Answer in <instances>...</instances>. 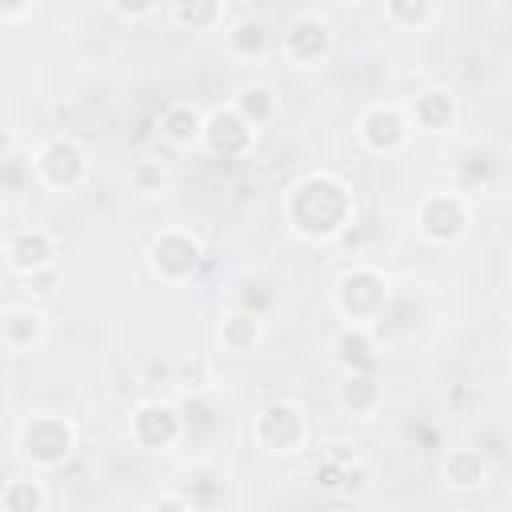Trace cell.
<instances>
[{"mask_svg":"<svg viewBox=\"0 0 512 512\" xmlns=\"http://www.w3.org/2000/svg\"><path fill=\"white\" fill-rule=\"evenodd\" d=\"M252 440L268 456H296L308 444V416L292 400H268L252 416Z\"/></svg>","mask_w":512,"mask_h":512,"instance_id":"4","label":"cell"},{"mask_svg":"<svg viewBox=\"0 0 512 512\" xmlns=\"http://www.w3.org/2000/svg\"><path fill=\"white\" fill-rule=\"evenodd\" d=\"M408 136H412V124L404 116V104L376 100V104H368L356 116V140L372 156H396V152H404L408 148Z\"/></svg>","mask_w":512,"mask_h":512,"instance_id":"8","label":"cell"},{"mask_svg":"<svg viewBox=\"0 0 512 512\" xmlns=\"http://www.w3.org/2000/svg\"><path fill=\"white\" fill-rule=\"evenodd\" d=\"M436 16V0H384V20L400 32H420Z\"/></svg>","mask_w":512,"mask_h":512,"instance_id":"24","label":"cell"},{"mask_svg":"<svg viewBox=\"0 0 512 512\" xmlns=\"http://www.w3.org/2000/svg\"><path fill=\"white\" fill-rule=\"evenodd\" d=\"M76 424L60 412H36L24 420L20 428V456L36 468V472H56L76 456Z\"/></svg>","mask_w":512,"mask_h":512,"instance_id":"2","label":"cell"},{"mask_svg":"<svg viewBox=\"0 0 512 512\" xmlns=\"http://www.w3.org/2000/svg\"><path fill=\"white\" fill-rule=\"evenodd\" d=\"M468 224H472V208L452 188H432L416 204V232H420L424 244L448 248L468 232Z\"/></svg>","mask_w":512,"mask_h":512,"instance_id":"5","label":"cell"},{"mask_svg":"<svg viewBox=\"0 0 512 512\" xmlns=\"http://www.w3.org/2000/svg\"><path fill=\"white\" fill-rule=\"evenodd\" d=\"M332 356L344 372H368L376 368V340H372V324H344L332 336Z\"/></svg>","mask_w":512,"mask_h":512,"instance_id":"18","label":"cell"},{"mask_svg":"<svg viewBox=\"0 0 512 512\" xmlns=\"http://www.w3.org/2000/svg\"><path fill=\"white\" fill-rule=\"evenodd\" d=\"M20 280H24V292H28L32 300H48V296L56 292V284H60V268L48 264V268H36V272H28V276H20Z\"/></svg>","mask_w":512,"mask_h":512,"instance_id":"25","label":"cell"},{"mask_svg":"<svg viewBox=\"0 0 512 512\" xmlns=\"http://www.w3.org/2000/svg\"><path fill=\"white\" fill-rule=\"evenodd\" d=\"M224 48H228V56L240 60V64H256V60H264L268 48H272L264 20H256V16L232 20V24L224 28Z\"/></svg>","mask_w":512,"mask_h":512,"instance_id":"19","label":"cell"},{"mask_svg":"<svg viewBox=\"0 0 512 512\" xmlns=\"http://www.w3.org/2000/svg\"><path fill=\"white\" fill-rule=\"evenodd\" d=\"M12 156V136H8V128H0V160H8Z\"/></svg>","mask_w":512,"mask_h":512,"instance_id":"29","label":"cell"},{"mask_svg":"<svg viewBox=\"0 0 512 512\" xmlns=\"http://www.w3.org/2000/svg\"><path fill=\"white\" fill-rule=\"evenodd\" d=\"M32 176L36 184L52 188V192H72L88 180V152L80 140L72 136H52L36 148L32 156Z\"/></svg>","mask_w":512,"mask_h":512,"instance_id":"6","label":"cell"},{"mask_svg":"<svg viewBox=\"0 0 512 512\" xmlns=\"http://www.w3.org/2000/svg\"><path fill=\"white\" fill-rule=\"evenodd\" d=\"M200 260H204V244L188 228H160L148 244V268L164 284H188Z\"/></svg>","mask_w":512,"mask_h":512,"instance_id":"7","label":"cell"},{"mask_svg":"<svg viewBox=\"0 0 512 512\" xmlns=\"http://www.w3.org/2000/svg\"><path fill=\"white\" fill-rule=\"evenodd\" d=\"M340 4H360V0H340Z\"/></svg>","mask_w":512,"mask_h":512,"instance_id":"30","label":"cell"},{"mask_svg":"<svg viewBox=\"0 0 512 512\" xmlns=\"http://www.w3.org/2000/svg\"><path fill=\"white\" fill-rule=\"evenodd\" d=\"M200 128H204V112L192 100H176L160 112V140H168L172 148H196Z\"/></svg>","mask_w":512,"mask_h":512,"instance_id":"20","label":"cell"},{"mask_svg":"<svg viewBox=\"0 0 512 512\" xmlns=\"http://www.w3.org/2000/svg\"><path fill=\"white\" fill-rule=\"evenodd\" d=\"M184 436V416L172 400H144L128 416V440L144 452H168Z\"/></svg>","mask_w":512,"mask_h":512,"instance_id":"9","label":"cell"},{"mask_svg":"<svg viewBox=\"0 0 512 512\" xmlns=\"http://www.w3.org/2000/svg\"><path fill=\"white\" fill-rule=\"evenodd\" d=\"M0 508L4 512H44L48 508V488L36 476H12L0 488Z\"/></svg>","mask_w":512,"mask_h":512,"instance_id":"23","label":"cell"},{"mask_svg":"<svg viewBox=\"0 0 512 512\" xmlns=\"http://www.w3.org/2000/svg\"><path fill=\"white\" fill-rule=\"evenodd\" d=\"M280 52L292 68H320L332 52V24L316 12H304L288 24L284 40H280Z\"/></svg>","mask_w":512,"mask_h":512,"instance_id":"11","label":"cell"},{"mask_svg":"<svg viewBox=\"0 0 512 512\" xmlns=\"http://www.w3.org/2000/svg\"><path fill=\"white\" fill-rule=\"evenodd\" d=\"M404 116H408V124H416V128H424V132H448V128H456V120H460V100H456L452 88L432 84V88H420V92L408 100Z\"/></svg>","mask_w":512,"mask_h":512,"instance_id":"12","label":"cell"},{"mask_svg":"<svg viewBox=\"0 0 512 512\" xmlns=\"http://www.w3.org/2000/svg\"><path fill=\"white\" fill-rule=\"evenodd\" d=\"M284 220L308 244H332L356 224V196L336 172H308L284 192Z\"/></svg>","mask_w":512,"mask_h":512,"instance_id":"1","label":"cell"},{"mask_svg":"<svg viewBox=\"0 0 512 512\" xmlns=\"http://www.w3.org/2000/svg\"><path fill=\"white\" fill-rule=\"evenodd\" d=\"M440 476H444V484L452 492H480L488 484V476H492V464H488V456L480 448L460 444V448H448V456L440 464Z\"/></svg>","mask_w":512,"mask_h":512,"instance_id":"16","label":"cell"},{"mask_svg":"<svg viewBox=\"0 0 512 512\" xmlns=\"http://www.w3.org/2000/svg\"><path fill=\"white\" fill-rule=\"evenodd\" d=\"M252 144H256V132L236 116L232 104L204 112V128H200V144H196L200 152H208L216 160H244L252 152Z\"/></svg>","mask_w":512,"mask_h":512,"instance_id":"10","label":"cell"},{"mask_svg":"<svg viewBox=\"0 0 512 512\" xmlns=\"http://www.w3.org/2000/svg\"><path fill=\"white\" fill-rule=\"evenodd\" d=\"M48 332V316L36 304H8L0 308V344L8 352H32Z\"/></svg>","mask_w":512,"mask_h":512,"instance_id":"14","label":"cell"},{"mask_svg":"<svg viewBox=\"0 0 512 512\" xmlns=\"http://www.w3.org/2000/svg\"><path fill=\"white\" fill-rule=\"evenodd\" d=\"M32 8V0H0V20H16Z\"/></svg>","mask_w":512,"mask_h":512,"instance_id":"27","label":"cell"},{"mask_svg":"<svg viewBox=\"0 0 512 512\" xmlns=\"http://www.w3.org/2000/svg\"><path fill=\"white\" fill-rule=\"evenodd\" d=\"M4 260L16 276H28L36 268H48L56 264V236L48 228H20L8 236L4 244Z\"/></svg>","mask_w":512,"mask_h":512,"instance_id":"13","label":"cell"},{"mask_svg":"<svg viewBox=\"0 0 512 512\" xmlns=\"http://www.w3.org/2000/svg\"><path fill=\"white\" fill-rule=\"evenodd\" d=\"M228 104L236 108V116H240L252 132L268 128V124L280 116V96H276V88H272L268 80H244V84L232 92Z\"/></svg>","mask_w":512,"mask_h":512,"instance_id":"17","label":"cell"},{"mask_svg":"<svg viewBox=\"0 0 512 512\" xmlns=\"http://www.w3.org/2000/svg\"><path fill=\"white\" fill-rule=\"evenodd\" d=\"M260 340H264V324H260L256 312L236 308V312H228V316L220 320V344H224V352H232V356H252V352L260 348Z\"/></svg>","mask_w":512,"mask_h":512,"instance_id":"21","label":"cell"},{"mask_svg":"<svg viewBox=\"0 0 512 512\" xmlns=\"http://www.w3.org/2000/svg\"><path fill=\"white\" fill-rule=\"evenodd\" d=\"M156 508H192L188 496H156Z\"/></svg>","mask_w":512,"mask_h":512,"instance_id":"28","label":"cell"},{"mask_svg":"<svg viewBox=\"0 0 512 512\" xmlns=\"http://www.w3.org/2000/svg\"><path fill=\"white\" fill-rule=\"evenodd\" d=\"M332 304L344 324H372L388 304V276L372 264H352L332 292Z\"/></svg>","mask_w":512,"mask_h":512,"instance_id":"3","label":"cell"},{"mask_svg":"<svg viewBox=\"0 0 512 512\" xmlns=\"http://www.w3.org/2000/svg\"><path fill=\"white\" fill-rule=\"evenodd\" d=\"M336 404L348 416H356V420H372L380 412V404H384V384H380L376 368H368V372H344V380L336 384Z\"/></svg>","mask_w":512,"mask_h":512,"instance_id":"15","label":"cell"},{"mask_svg":"<svg viewBox=\"0 0 512 512\" xmlns=\"http://www.w3.org/2000/svg\"><path fill=\"white\" fill-rule=\"evenodd\" d=\"M120 20H144V16H152L156 8H160V0H104Z\"/></svg>","mask_w":512,"mask_h":512,"instance_id":"26","label":"cell"},{"mask_svg":"<svg viewBox=\"0 0 512 512\" xmlns=\"http://www.w3.org/2000/svg\"><path fill=\"white\" fill-rule=\"evenodd\" d=\"M168 20L184 32H208L224 24V0H168Z\"/></svg>","mask_w":512,"mask_h":512,"instance_id":"22","label":"cell"}]
</instances>
